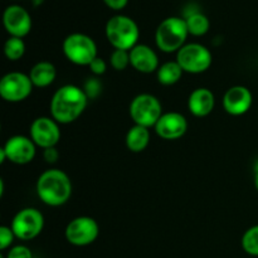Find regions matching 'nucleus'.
<instances>
[{"mask_svg": "<svg viewBox=\"0 0 258 258\" xmlns=\"http://www.w3.org/2000/svg\"><path fill=\"white\" fill-rule=\"evenodd\" d=\"M62 49L66 58L77 66L88 67L91 62L98 57L95 40L83 33H72L66 37V39L63 40Z\"/></svg>", "mask_w": 258, "mask_h": 258, "instance_id": "nucleus-5", "label": "nucleus"}, {"mask_svg": "<svg viewBox=\"0 0 258 258\" xmlns=\"http://www.w3.org/2000/svg\"><path fill=\"white\" fill-rule=\"evenodd\" d=\"M216 106V97L209 88H196L189 95L188 110L196 117H206L211 115Z\"/></svg>", "mask_w": 258, "mask_h": 258, "instance_id": "nucleus-17", "label": "nucleus"}, {"mask_svg": "<svg viewBox=\"0 0 258 258\" xmlns=\"http://www.w3.org/2000/svg\"><path fill=\"white\" fill-rule=\"evenodd\" d=\"M29 133L33 143L43 150L55 148L60 140L59 123L53 117L48 116H40L35 118L30 125Z\"/></svg>", "mask_w": 258, "mask_h": 258, "instance_id": "nucleus-11", "label": "nucleus"}, {"mask_svg": "<svg viewBox=\"0 0 258 258\" xmlns=\"http://www.w3.org/2000/svg\"><path fill=\"white\" fill-rule=\"evenodd\" d=\"M110 63L115 71H123L130 66V50L113 49L110 54Z\"/></svg>", "mask_w": 258, "mask_h": 258, "instance_id": "nucleus-24", "label": "nucleus"}, {"mask_svg": "<svg viewBox=\"0 0 258 258\" xmlns=\"http://www.w3.org/2000/svg\"><path fill=\"white\" fill-rule=\"evenodd\" d=\"M184 71L179 66L176 60H169V62L163 63L156 71L158 81L163 86H173L180 81Z\"/></svg>", "mask_w": 258, "mask_h": 258, "instance_id": "nucleus-20", "label": "nucleus"}, {"mask_svg": "<svg viewBox=\"0 0 258 258\" xmlns=\"http://www.w3.org/2000/svg\"><path fill=\"white\" fill-rule=\"evenodd\" d=\"M241 243L242 248L247 254L258 257V224L244 232Z\"/></svg>", "mask_w": 258, "mask_h": 258, "instance_id": "nucleus-23", "label": "nucleus"}, {"mask_svg": "<svg viewBox=\"0 0 258 258\" xmlns=\"http://www.w3.org/2000/svg\"><path fill=\"white\" fill-rule=\"evenodd\" d=\"M7 258H33V253L30 248L27 246H14L9 249Z\"/></svg>", "mask_w": 258, "mask_h": 258, "instance_id": "nucleus-26", "label": "nucleus"}, {"mask_svg": "<svg viewBox=\"0 0 258 258\" xmlns=\"http://www.w3.org/2000/svg\"><path fill=\"white\" fill-rule=\"evenodd\" d=\"M185 22L189 34L194 35V37H202V35L207 34L209 27H211L209 19L202 13H193V14L188 15L185 18Z\"/></svg>", "mask_w": 258, "mask_h": 258, "instance_id": "nucleus-21", "label": "nucleus"}, {"mask_svg": "<svg viewBox=\"0 0 258 258\" xmlns=\"http://www.w3.org/2000/svg\"><path fill=\"white\" fill-rule=\"evenodd\" d=\"M100 90H101V85L96 78H91V80H88V82L86 83L85 86V92L88 97H92V98L96 97V96L100 93Z\"/></svg>", "mask_w": 258, "mask_h": 258, "instance_id": "nucleus-28", "label": "nucleus"}, {"mask_svg": "<svg viewBox=\"0 0 258 258\" xmlns=\"http://www.w3.org/2000/svg\"><path fill=\"white\" fill-rule=\"evenodd\" d=\"M163 115V106L158 97L150 93H140L130 103V116L135 125L154 127Z\"/></svg>", "mask_w": 258, "mask_h": 258, "instance_id": "nucleus-6", "label": "nucleus"}, {"mask_svg": "<svg viewBox=\"0 0 258 258\" xmlns=\"http://www.w3.org/2000/svg\"><path fill=\"white\" fill-rule=\"evenodd\" d=\"M35 189L43 203L49 207H60L72 196V181L60 169H48L39 175Z\"/></svg>", "mask_w": 258, "mask_h": 258, "instance_id": "nucleus-2", "label": "nucleus"}, {"mask_svg": "<svg viewBox=\"0 0 258 258\" xmlns=\"http://www.w3.org/2000/svg\"><path fill=\"white\" fill-rule=\"evenodd\" d=\"M189 32L185 19L170 17L158 25L155 32V43L161 52L174 53L185 45Z\"/></svg>", "mask_w": 258, "mask_h": 258, "instance_id": "nucleus-4", "label": "nucleus"}, {"mask_svg": "<svg viewBox=\"0 0 258 258\" xmlns=\"http://www.w3.org/2000/svg\"><path fill=\"white\" fill-rule=\"evenodd\" d=\"M3 149L7 154L8 160L17 165L29 164L37 153V145L33 143L32 139L23 135H15L8 139Z\"/></svg>", "mask_w": 258, "mask_h": 258, "instance_id": "nucleus-12", "label": "nucleus"}, {"mask_svg": "<svg viewBox=\"0 0 258 258\" xmlns=\"http://www.w3.org/2000/svg\"><path fill=\"white\" fill-rule=\"evenodd\" d=\"M88 68L91 70V72L96 76H101L107 71V63L105 62V59L101 57H96L95 59L91 62V64L88 66Z\"/></svg>", "mask_w": 258, "mask_h": 258, "instance_id": "nucleus-27", "label": "nucleus"}, {"mask_svg": "<svg viewBox=\"0 0 258 258\" xmlns=\"http://www.w3.org/2000/svg\"><path fill=\"white\" fill-rule=\"evenodd\" d=\"M44 227V217L37 208H24L18 212L12 221L10 228L15 238L22 241H32L37 238Z\"/></svg>", "mask_w": 258, "mask_h": 258, "instance_id": "nucleus-8", "label": "nucleus"}, {"mask_svg": "<svg viewBox=\"0 0 258 258\" xmlns=\"http://www.w3.org/2000/svg\"><path fill=\"white\" fill-rule=\"evenodd\" d=\"M126 146L131 153H141L150 143V130L140 125H134L126 134Z\"/></svg>", "mask_w": 258, "mask_h": 258, "instance_id": "nucleus-19", "label": "nucleus"}, {"mask_svg": "<svg viewBox=\"0 0 258 258\" xmlns=\"http://www.w3.org/2000/svg\"><path fill=\"white\" fill-rule=\"evenodd\" d=\"M43 158L47 163H55L59 158V153L57 151L55 148H49V149H45L44 153H43Z\"/></svg>", "mask_w": 258, "mask_h": 258, "instance_id": "nucleus-29", "label": "nucleus"}, {"mask_svg": "<svg viewBox=\"0 0 258 258\" xmlns=\"http://www.w3.org/2000/svg\"><path fill=\"white\" fill-rule=\"evenodd\" d=\"M100 234V227L93 218L87 216L73 218L67 224L64 231L66 239L71 244L85 247L93 243Z\"/></svg>", "mask_w": 258, "mask_h": 258, "instance_id": "nucleus-10", "label": "nucleus"}, {"mask_svg": "<svg viewBox=\"0 0 258 258\" xmlns=\"http://www.w3.org/2000/svg\"><path fill=\"white\" fill-rule=\"evenodd\" d=\"M106 38L115 49L131 50L138 44L140 30L134 19L126 15H115L106 23Z\"/></svg>", "mask_w": 258, "mask_h": 258, "instance_id": "nucleus-3", "label": "nucleus"}, {"mask_svg": "<svg viewBox=\"0 0 258 258\" xmlns=\"http://www.w3.org/2000/svg\"><path fill=\"white\" fill-rule=\"evenodd\" d=\"M25 53V43L23 38L9 37L4 44V54L9 60H19Z\"/></svg>", "mask_w": 258, "mask_h": 258, "instance_id": "nucleus-22", "label": "nucleus"}, {"mask_svg": "<svg viewBox=\"0 0 258 258\" xmlns=\"http://www.w3.org/2000/svg\"><path fill=\"white\" fill-rule=\"evenodd\" d=\"M5 160H8V158H7V154H5V151H4V149H0V163H4Z\"/></svg>", "mask_w": 258, "mask_h": 258, "instance_id": "nucleus-31", "label": "nucleus"}, {"mask_svg": "<svg viewBox=\"0 0 258 258\" xmlns=\"http://www.w3.org/2000/svg\"><path fill=\"white\" fill-rule=\"evenodd\" d=\"M128 0H103L106 5L112 10H121L127 5Z\"/></svg>", "mask_w": 258, "mask_h": 258, "instance_id": "nucleus-30", "label": "nucleus"}, {"mask_svg": "<svg viewBox=\"0 0 258 258\" xmlns=\"http://www.w3.org/2000/svg\"><path fill=\"white\" fill-rule=\"evenodd\" d=\"M253 101L251 91L244 86H233L223 96V107L232 116H242L249 111Z\"/></svg>", "mask_w": 258, "mask_h": 258, "instance_id": "nucleus-15", "label": "nucleus"}, {"mask_svg": "<svg viewBox=\"0 0 258 258\" xmlns=\"http://www.w3.org/2000/svg\"><path fill=\"white\" fill-rule=\"evenodd\" d=\"M254 186L258 191V170H256V174H254Z\"/></svg>", "mask_w": 258, "mask_h": 258, "instance_id": "nucleus-32", "label": "nucleus"}, {"mask_svg": "<svg viewBox=\"0 0 258 258\" xmlns=\"http://www.w3.org/2000/svg\"><path fill=\"white\" fill-rule=\"evenodd\" d=\"M14 238H15V234L10 227L8 226L0 227V249H2V251H5L7 248H9V247L12 246Z\"/></svg>", "mask_w": 258, "mask_h": 258, "instance_id": "nucleus-25", "label": "nucleus"}, {"mask_svg": "<svg viewBox=\"0 0 258 258\" xmlns=\"http://www.w3.org/2000/svg\"><path fill=\"white\" fill-rule=\"evenodd\" d=\"M33 87L29 75L9 72L0 80V96L7 102H22L32 95Z\"/></svg>", "mask_w": 258, "mask_h": 258, "instance_id": "nucleus-9", "label": "nucleus"}, {"mask_svg": "<svg viewBox=\"0 0 258 258\" xmlns=\"http://www.w3.org/2000/svg\"><path fill=\"white\" fill-rule=\"evenodd\" d=\"M88 96L85 90L75 85H64L58 88L50 100V117L58 123L73 122L87 107Z\"/></svg>", "mask_w": 258, "mask_h": 258, "instance_id": "nucleus-1", "label": "nucleus"}, {"mask_svg": "<svg viewBox=\"0 0 258 258\" xmlns=\"http://www.w3.org/2000/svg\"><path fill=\"white\" fill-rule=\"evenodd\" d=\"M4 28L10 37L24 38L32 29V18L20 5H10L3 14Z\"/></svg>", "mask_w": 258, "mask_h": 258, "instance_id": "nucleus-13", "label": "nucleus"}, {"mask_svg": "<svg viewBox=\"0 0 258 258\" xmlns=\"http://www.w3.org/2000/svg\"><path fill=\"white\" fill-rule=\"evenodd\" d=\"M29 77L34 87L44 88L54 82L57 77V70L53 63L48 60H40L33 66L29 72Z\"/></svg>", "mask_w": 258, "mask_h": 258, "instance_id": "nucleus-18", "label": "nucleus"}, {"mask_svg": "<svg viewBox=\"0 0 258 258\" xmlns=\"http://www.w3.org/2000/svg\"><path fill=\"white\" fill-rule=\"evenodd\" d=\"M176 62L184 72L199 75L211 68L213 55L206 45L189 43L176 52Z\"/></svg>", "mask_w": 258, "mask_h": 258, "instance_id": "nucleus-7", "label": "nucleus"}, {"mask_svg": "<svg viewBox=\"0 0 258 258\" xmlns=\"http://www.w3.org/2000/svg\"><path fill=\"white\" fill-rule=\"evenodd\" d=\"M154 128L159 138L164 140H178L185 135L188 121L179 112H166L161 115Z\"/></svg>", "mask_w": 258, "mask_h": 258, "instance_id": "nucleus-14", "label": "nucleus"}, {"mask_svg": "<svg viewBox=\"0 0 258 258\" xmlns=\"http://www.w3.org/2000/svg\"><path fill=\"white\" fill-rule=\"evenodd\" d=\"M130 64L134 70L145 75L156 72L160 67L158 54L146 44H136L130 50Z\"/></svg>", "mask_w": 258, "mask_h": 258, "instance_id": "nucleus-16", "label": "nucleus"}]
</instances>
